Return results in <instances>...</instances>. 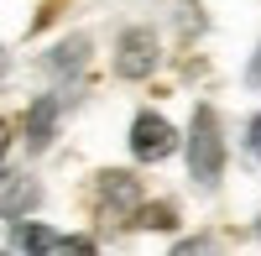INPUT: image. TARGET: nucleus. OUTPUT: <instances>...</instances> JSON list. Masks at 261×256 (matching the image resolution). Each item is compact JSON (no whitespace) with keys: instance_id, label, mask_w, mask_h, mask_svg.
I'll use <instances>...</instances> for the list:
<instances>
[{"instance_id":"f257e3e1","label":"nucleus","mask_w":261,"mask_h":256,"mask_svg":"<svg viewBox=\"0 0 261 256\" xmlns=\"http://www.w3.org/2000/svg\"><path fill=\"white\" fill-rule=\"evenodd\" d=\"M188 173L204 188H214L220 173H225V136H220V115H214L209 105H199V110H193V125H188Z\"/></svg>"},{"instance_id":"f03ea898","label":"nucleus","mask_w":261,"mask_h":256,"mask_svg":"<svg viewBox=\"0 0 261 256\" xmlns=\"http://www.w3.org/2000/svg\"><path fill=\"white\" fill-rule=\"evenodd\" d=\"M157 37H151L146 27H130V32H120V42H115V73L120 79H151V68H157Z\"/></svg>"},{"instance_id":"7ed1b4c3","label":"nucleus","mask_w":261,"mask_h":256,"mask_svg":"<svg viewBox=\"0 0 261 256\" xmlns=\"http://www.w3.org/2000/svg\"><path fill=\"white\" fill-rule=\"evenodd\" d=\"M130 152H136L141 162H162V157H172L178 152V131L162 120V115H136L130 120Z\"/></svg>"},{"instance_id":"20e7f679","label":"nucleus","mask_w":261,"mask_h":256,"mask_svg":"<svg viewBox=\"0 0 261 256\" xmlns=\"http://www.w3.org/2000/svg\"><path fill=\"white\" fill-rule=\"evenodd\" d=\"M53 131H58V99L53 94H42V99H32V110H27V146H47L53 141Z\"/></svg>"},{"instance_id":"39448f33","label":"nucleus","mask_w":261,"mask_h":256,"mask_svg":"<svg viewBox=\"0 0 261 256\" xmlns=\"http://www.w3.org/2000/svg\"><path fill=\"white\" fill-rule=\"evenodd\" d=\"M99 199H105V204H115V209H136V204H141V183L130 178V173L105 167V173H99Z\"/></svg>"},{"instance_id":"423d86ee","label":"nucleus","mask_w":261,"mask_h":256,"mask_svg":"<svg viewBox=\"0 0 261 256\" xmlns=\"http://www.w3.org/2000/svg\"><path fill=\"white\" fill-rule=\"evenodd\" d=\"M37 199H42V188H37L32 178H16L6 194H0V215H6V220H27V209H32Z\"/></svg>"},{"instance_id":"0eeeda50","label":"nucleus","mask_w":261,"mask_h":256,"mask_svg":"<svg viewBox=\"0 0 261 256\" xmlns=\"http://www.w3.org/2000/svg\"><path fill=\"white\" fill-rule=\"evenodd\" d=\"M11 246H21V251H58V236L47 225H32V220H21L16 230H11Z\"/></svg>"},{"instance_id":"6e6552de","label":"nucleus","mask_w":261,"mask_h":256,"mask_svg":"<svg viewBox=\"0 0 261 256\" xmlns=\"http://www.w3.org/2000/svg\"><path fill=\"white\" fill-rule=\"evenodd\" d=\"M130 215H136L130 225H146V230H172V225H178V215H172V204H146V209L136 204Z\"/></svg>"},{"instance_id":"1a4fd4ad","label":"nucleus","mask_w":261,"mask_h":256,"mask_svg":"<svg viewBox=\"0 0 261 256\" xmlns=\"http://www.w3.org/2000/svg\"><path fill=\"white\" fill-rule=\"evenodd\" d=\"M84 47H89L84 37H68L63 47H53V68H58V73H73L79 63H84Z\"/></svg>"},{"instance_id":"9d476101","label":"nucleus","mask_w":261,"mask_h":256,"mask_svg":"<svg viewBox=\"0 0 261 256\" xmlns=\"http://www.w3.org/2000/svg\"><path fill=\"white\" fill-rule=\"evenodd\" d=\"M251 152H256V157H261V115H256V120H251Z\"/></svg>"},{"instance_id":"9b49d317","label":"nucleus","mask_w":261,"mask_h":256,"mask_svg":"<svg viewBox=\"0 0 261 256\" xmlns=\"http://www.w3.org/2000/svg\"><path fill=\"white\" fill-rule=\"evenodd\" d=\"M251 84H261V47H256V58H251Z\"/></svg>"},{"instance_id":"f8f14e48","label":"nucleus","mask_w":261,"mask_h":256,"mask_svg":"<svg viewBox=\"0 0 261 256\" xmlns=\"http://www.w3.org/2000/svg\"><path fill=\"white\" fill-rule=\"evenodd\" d=\"M6 141H11V125H6V120H0V146H6Z\"/></svg>"},{"instance_id":"ddd939ff","label":"nucleus","mask_w":261,"mask_h":256,"mask_svg":"<svg viewBox=\"0 0 261 256\" xmlns=\"http://www.w3.org/2000/svg\"><path fill=\"white\" fill-rule=\"evenodd\" d=\"M0 68H6V53H0Z\"/></svg>"},{"instance_id":"4468645a","label":"nucleus","mask_w":261,"mask_h":256,"mask_svg":"<svg viewBox=\"0 0 261 256\" xmlns=\"http://www.w3.org/2000/svg\"><path fill=\"white\" fill-rule=\"evenodd\" d=\"M0 178H6V173H0Z\"/></svg>"},{"instance_id":"2eb2a0df","label":"nucleus","mask_w":261,"mask_h":256,"mask_svg":"<svg viewBox=\"0 0 261 256\" xmlns=\"http://www.w3.org/2000/svg\"><path fill=\"white\" fill-rule=\"evenodd\" d=\"M256 225H261V220H256Z\"/></svg>"}]
</instances>
